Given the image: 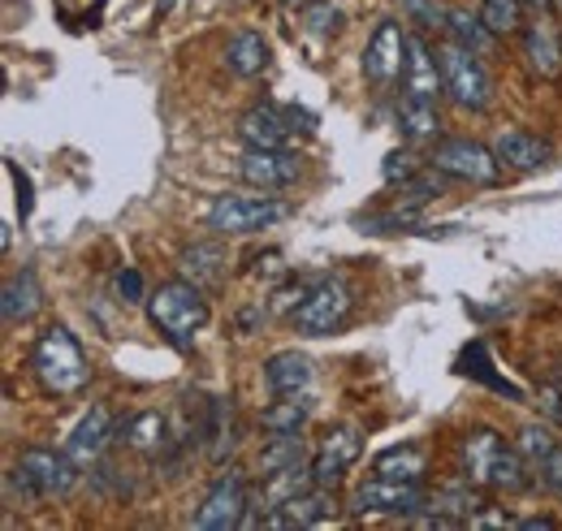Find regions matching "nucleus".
Listing matches in <instances>:
<instances>
[{
  "instance_id": "f257e3e1",
  "label": "nucleus",
  "mask_w": 562,
  "mask_h": 531,
  "mask_svg": "<svg viewBox=\"0 0 562 531\" xmlns=\"http://www.w3.org/2000/svg\"><path fill=\"white\" fill-rule=\"evenodd\" d=\"M528 458L506 445L493 427H471L458 441V471L463 480H471L476 488H493V493H524L533 484L528 475Z\"/></svg>"
},
{
  "instance_id": "f03ea898",
  "label": "nucleus",
  "mask_w": 562,
  "mask_h": 531,
  "mask_svg": "<svg viewBox=\"0 0 562 531\" xmlns=\"http://www.w3.org/2000/svg\"><path fill=\"white\" fill-rule=\"evenodd\" d=\"M31 372L44 385V394H52V398H74L92 381V367L83 359V346L74 341V333L65 324H52V328L39 333V341L31 350Z\"/></svg>"
},
{
  "instance_id": "7ed1b4c3",
  "label": "nucleus",
  "mask_w": 562,
  "mask_h": 531,
  "mask_svg": "<svg viewBox=\"0 0 562 531\" xmlns=\"http://www.w3.org/2000/svg\"><path fill=\"white\" fill-rule=\"evenodd\" d=\"M208 299L195 281H165L160 290L147 294V319L160 328V337L174 346V350H191L195 337L204 333L208 324Z\"/></svg>"
},
{
  "instance_id": "20e7f679",
  "label": "nucleus",
  "mask_w": 562,
  "mask_h": 531,
  "mask_svg": "<svg viewBox=\"0 0 562 531\" xmlns=\"http://www.w3.org/2000/svg\"><path fill=\"white\" fill-rule=\"evenodd\" d=\"M4 480H9V493H22V502H52L74 488L79 467L70 462L65 449L57 454L48 445H31V449H22L17 467Z\"/></svg>"
},
{
  "instance_id": "39448f33",
  "label": "nucleus",
  "mask_w": 562,
  "mask_h": 531,
  "mask_svg": "<svg viewBox=\"0 0 562 531\" xmlns=\"http://www.w3.org/2000/svg\"><path fill=\"white\" fill-rule=\"evenodd\" d=\"M438 61H442V79H446V96L463 112H485L493 100V79L485 70V57H476L471 48L463 44H442L438 48Z\"/></svg>"
},
{
  "instance_id": "423d86ee",
  "label": "nucleus",
  "mask_w": 562,
  "mask_h": 531,
  "mask_svg": "<svg viewBox=\"0 0 562 531\" xmlns=\"http://www.w3.org/2000/svg\"><path fill=\"white\" fill-rule=\"evenodd\" d=\"M429 506V493L425 484H403V480H381V475H368L355 497H350V515L355 519H411Z\"/></svg>"
},
{
  "instance_id": "0eeeda50",
  "label": "nucleus",
  "mask_w": 562,
  "mask_h": 531,
  "mask_svg": "<svg viewBox=\"0 0 562 531\" xmlns=\"http://www.w3.org/2000/svg\"><path fill=\"white\" fill-rule=\"evenodd\" d=\"M286 216H290V208L282 200H273V195H222L208 208V229L217 238H247V233L273 229Z\"/></svg>"
},
{
  "instance_id": "6e6552de",
  "label": "nucleus",
  "mask_w": 562,
  "mask_h": 531,
  "mask_svg": "<svg viewBox=\"0 0 562 531\" xmlns=\"http://www.w3.org/2000/svg\"><path fill=\"white\" fill-rule=\"evenodd\" d=\"M316 130V117L303 108H277V105H255L238 117V138L247 147H295V138Z\"/></svg>"
},
{
  "instance_id": "1a4fd4ad",
  "label": "nucleus",
  "mask_w": 562,
  "mask_h": 531,
  "mask_svg": "<svg viewBox=\"0 0 562 531\" xmlns=\"http://www.w3.org/2000/svg\"><path fill=\"white\" fill-rule=\"evenodd\" d=\"M429 165L454 182H471V186H493L502 173V160L493 156V147H480L476 138H438L429 152Z\"/></svg>"
},
{
  "instance_id": "9d476101",
  "label": "nucleus",
  "mask_w": 562,
  "mask_h": 531,
  "mask_svg": "<svg viewBox=\"0 0 562 531\" xmlns=\"http://www.w3.org/2000/svg\"><path fill=\"white\" fill-rule=\"evenodd\" d=\"M346 316H350V290L334 277H325V281L308 286L303 303H295L290 324H295L299 337H330V333L342 328Z\"/></svg>"
},
{
  "instance_id": "9b49d317",
  "label": "nucleus",
  "mask_w": 562,
  "mask_h": 531,
  "mask_svg": "<svg viewBox=\"0 0 562 531\" xmlns=\"http://www.w3.org/2000/svg\"><path fill=\"white\" fill-rule=\"evenodd\" d=\"M403 61H407V35H403V26L394 17L376 22V31L363 44V79L376 92H390L403 79Z\"/></svg>"
},
{
  "instance_id": "f8f14e48",
  "label": "nucleus",
  "mask_w": 562,
  "mask_h": 531,
  "mask_svg": "<svg viewBox=\"0 0 562 531\" xmlns=\"http://www.w3.org/2000/svg\"><path fill=\"white\" fill-rule=\"evenodd\" d=\"M247 506H251V497H247V475H242L238 467H229L225 475H217V484L208 488L204 506L195 510V528H200V531L242 528Z\"/></svg>"
},
{
  "instance_id": "ddd939ff",
  "label": "nucleus",
  "mask_w": 562,
  "mask_h": 531,
  "mask_svg": "<svg viewBox=\"0 0 562 531\" xmlns=\"http://www.w3.org/2000/svg\"><path fill=\"white\" fill-rule=\"evenodd\" d=\"M359 458H363V436H359V427H350V424L330 427V432L321 436L316 454H312V480H316L321 488H337L342 475H346Z\"/></svg>"
},
{
  "instance_id": "4468645a",
  "label": "nucleus",
  "mask_w": 562,
  "mask_h": 531,
  "mask_svg": "<svg viewBox=\"0 0 562 531\" xmlns=\"http://www.w3.org/2000/svg\"><path fill=\"white\" fill-rule=\"evenodd\" d=\"M403 100H420V105H438L446 96V79H442V61L438 52L420 39L407 35V61H403Z\"/></svg>"
},
{
  "instance_id": "2eb2a0df",
  "label": "nucleus",
  "mask_w": 562,
  "mask_h": 531,
  "mask_svg": "<svg viewBox=\"0 0 562 531\" xmlns=\"http://www.w3.org/2000/svg\"><path fill=\"white\" fill-rule=\"evenodd\" d=\"M238 173H242L251 186H260V191H286V186L299 182L303 160H299L295 147H247Z\"/></svg>"
},
{
  "instance_id": "dca6fc26",
  "label": "nucleus",
  "mask_w": 562,
  "mask_h": 531,
  "mask_svg": "<svg viewBox=\"0 0 562 531\" xmlns=\"http://www.w3.org/2000/svg\"><path fill=\"white\" fill-rule=\"evenodd\" d=\"M337 515V497L334 488H321V484H312L308 493H299V497H290L286 506H277L268 519H264V528H321V523H330Z\"/></svg>"
},
{
  "instance_id": "f3484780",
  "label": "nucleus",
  "mask_w": 562,
  "mask_h": 531,
  "mask_svg": "<svg viewBox=\"0 0 562 531\" xmlns=\"http://www.w3.org/2000/svg\"><path fill=\"white\" fill-rule=\"evenodd\" d=\"M493 156L502 160V169L533 173V169H546L554 160V147L541 134H533V130H502L493 138Z\"/></svg>"
},
{
  "instance_id": "a211bd4d",
  "label": "nucleus",
  "mask_w": 562,
  "mask_h": 531,
  "mask_svg": "<svg viewBox=\"0 0 562 531\" xmlns=\"http://www.w3.org/2000/svg\"><path fill=\"white\" fill-rule=\"evenodd\" d=\"M112 441V415L105 407H92L79 427L70 432V441H65V454H70V462L79 467V471H92L96 462H100V454L109 449Z\"/></svg>"
},
{
  "instance_id": "6ab92c4d",
  "label": "nucleus",
  "mask_w": 562,
  "mask_h": 531,
  "mask_svg": "<svg viewBox=\"0 0 562 531\" xmlns=\"http://www.w3.org/2000/svg\"><path fill=\"white\" fill-rule=\"evenodd\" d=\"M222 61L225 70L238 74V79H260L268 70V61H273V48H268V39L260 31H234L225 39Z\"/></svg>"
},
{
  "instance_id": "aec40b11",
  "label": "nucleus",
  "mask_w": 562,
  "mask_h": 531,
  "mask_svg": "<svg viewBox=\"0 0 562 531\" xmlns=\"http://www.w3.org/2000/svg\"><path fill=\"white\" fill-rule=\"evenodd\" d=\"M260 372H264V385H268L273 398H282V394H308V385H312V359L299 354V350L268 354Z\"/></svg>"
},
{
  "instance_id": "412c9836",
  "label": "nucleus",
  "mask_w": 562,
  "mask_h": 531,
  "mask_svg": "<svg viewBox=\"0 0 562 531\" xmlns=\"http://www.w3.org/2000/svg\"><path fill=\"white\" fill-rule=\"evenodd\" d=\"M524 57H528V70L537 79H559L562 74V44L554 22L537 17L528 31H524Z\"/></svg>"
},
{
  "instance_id": "4be33fe9",
  "label": "nucleus",
  "mask_w": 562,
  "mask_h": 531,
  "mask_svg": "<svg viewBox=\"0 0 562 531\" xmlns=\"http://www.w3.org/2000/svg\"><path fill=\"white\" fill-rule=\"evenodd\" d=\"M372 475L381 480H403V484H425L429 475V458L420 445H390L372 458Z\"/></svg>"
},
{
  "instance_id": "5701e85b",
  "label": "nucleus",
  "mask_w": 562,
  "mask_h": 531,
  "mask_svg": "<svg viewBox=\"0 0 562 531\" xmlns=\"http://www.w3.org/2000/svg\"><path fill=\"white\" fill-rule=\"evenodd\" d=\"M425 510H433V515L450 519L454 528H471V519L485 510V502H480L476 484H471V480H463V484H446V488L429 493V506H425Z\"/></svg>"
},
{
  "instance_id": "b1692460",
  "label": "nucleus",
  "mask_w": 562,
  "mask_h": 531,
  "mask_svg": "<svg viewBox=\"0 0 562 531\" xmlns=\"http://www.w3.org/2000/svg\"><path fill=\"white\" fill-rule=\"evenodd\" d=\"M39 307H44L39 277H35L31 268L13 273V277L4 281V299H0V316H4V324H26Z\"/></svg>"
},
{
  "instance_id": "393cba45",
  "label": "nucleus",
  "mask_w": 562,
  "mask_h": 531,
  "mask_svg": "<svg viewBox=\"0 0 562 531\" xmlns=\"http://www.w3.org/2000/svg\"><path fill=\"white\" fill-rule=\"evenodd\" d=\"M178 273L187 281H195L200 290L204 286H217L225 277V246L222 242H195V246H187L178 255Z\"/></svg>"
},
{
  "instance_id": "a878e982",
  "label": "nucleus",
  "mask_w": 562,
  "mask_h": 531,
  "mask_svg": "<svg viewBox=\"0 0 562 531\" xmlns=\"http://www.w3.org/2000/svg\"><path fill=\"white\" fill-rule=\"evenodd\" d=\"M312 420V398L308 394H282L264 415H260V427L268 436H299Z\"/></svg>"
},
{
  "instance_id": "bb28decb",
  "label": "nucleus",
  "mask_w": 562,
  "mask_h": 531,
  "mask_svg": "<svg viewBox=\"0 0 562 531\" xmlns=\"http://www.w3.org/2000/svg\"><path fill=\"white\" fill-rule=\"evenodd\" d=\"M446 31H450V39H454V44L471 48L476 57H489V52H493V44H498V31H493L480 13H467V9H450Z\"/></svg>"
},
{
  "instance_id": "cd10ccee",
  "label": "nucleus",
  "mask_w": 562,
  "mask_h": 531,
  "mask_svg": "<svg viewBox=\"0 0 562 531\" xmlns=\"http://www.w3.org/2000/svg\"><path fill=\"white\" fill-rule=\"evenodd\" d=\"M204 436H208V458H213V462H225L229 449L238 445V424H234V402H229V398H213V402H208Z\"/></svg>"
},
{
  "instance_id": "c85d7f7f",
  "label": "nucleus",
  "mask_w": 562,
  "mask_h": 531,
  "mask_svg": "<svg viewBox=\"0 0 562 531\" xmlns=\"http://www.w3.org/2000/svg\"><path fill=\"white\" fill-rule=\"evenodd\" d=\"M121 441L130 449H139V454H160L165 441H169V420L160 411H139V415H130L121 424Z\"/></svg>"
},
{
  "instance_id": "c756f323",
  "label": "nucleus",
  "mask_w": 562,
  "mask_h": 531,
  "mask_svg": "<svg viewBox=\"0 0 562 531\" xmlns=\"http://www.w3.org/2000/svg\"><path fill=\"white\" fill-rule=\"evenodd\" d=\"M299 462H308L303 436H264V449H260V475H273V471L299 467Z\"/></svg>"
},
{
  "instance_id": "7c9ffc66",
  "label": "nucleus",
  "mask_w": 562,
  "mask_h": 531,
  "mask_svg": "<svg viewBox=\"0 0 562 531\" xmlns=\"http://www.w3.org/2000/svg\"><path fill=\"white\" fill-rule=\"evenodd\" d=\"M438 105H420V100H398V130L407 143H425V138H438Z\"/></svg>"
},
{
  "instance_id": "2f4dec72",
  "label": "nucleus",
  "mask_w": 562,
  "mask_h": 531,
  "mask_svg": "<svg viewBox=\"0 0 562 531\" xmlns=\"http://www.w3.org/2000/svg\"><path fill=\"white\" fill-rule=\"evenodd\" d=\"M515 449H519V454H524V458H528V462L541 471V467H546V458L559 449V441L550 436V427H546V424H528V427H519Z\"/></svg>"
},
{
  "instance_id": "473e14b6",
  "label": "nucleus",
  "mask_w": 562,
  "mask_h": 531,
  "mask_svg": "<svg viewBox=\"0 0 562 531\" xmlns=\"http://www.w3.org/2000/svg\"><path fill=\"white\" fill-rule=\"evenodd\" d=\"M480 17H485L498 35H515L519 22H524V0H485V4H480Z\"/></svg>"
},
{
  "instance_id": "72a5a7b5",
  "label": "nucleus",
  "mask_w": 562,
  "mask_h": 531,
  "mask_svg": "<svg viewBox=\"0 0 562 531\" xmlns=\"http://www.w3.org/2000/svg\"><path fill=\"white\" fill-rule=\"evenodd\" d=\"M303 26L312 35H321V39H330V35L342 31V9L330 4V0H312V4H303Z\"/></svg>"
},
{
  "instance_id": "f704fd0d",
  "label": "nucleus",
  "mask_w": 562,
  "mask_h": 531,
  "mask_svg": "<svg viewBox=\"0 0 562 531\" xmlns=\"http://www.w3.org/2000/svg\"><path fill=\"white\" fill-rule=\"evenodd\" d=\"M403 4V17L407 22H420V26H446V17H450V9L446 4H438V0H398Z\"/></svg>"
},
{
  "instance_id": "c9c22d12",
  "label": "nucleus",
  "mask_w": 562,
  "mask_h": 531,
  "mask_svg": "<svg viewBox=\"0 0 562 531\" xmlns=\"http://www.w3.org/2000/svg\"><path fill=\"white\" fill-rule=\"evenodd\" d=\"M416 173H420V169H416V160H411L407 152H390V156H385V182H390V186H403V182L416 178Z\"/></svg>"
},
{
  "instance_id": "e433bc0d",
  "label": "nucleus",
  "mask_w": 562,
  "mask_h": 531,
  "mask_svg": "<svg viewBox=\"0 0 562 531\" xmlns=\"http://www.w3.org/2000/svg\"><path fill=\"white\" fill-rule=\"evenodd\" d=\"M117 294H121V303H147V294H143V277L134 273V268H121L117 273Z\"/></svg>"
},
{
  "instance_id": "4c0bfd02",
  "label": "nucleus",
  "mask_w": 562,
  "mask_h": 531,
  "mask_svg": "<svg viewBox=\"0 0 562 531\" xmlns=\"http://www.w3.org/2000/svg\"><path fill=\"white\" fill-rule=\"evenodd\" d=\"M4 169H9V178H13V186H17V213H22V220H26L31 208H35V200H31V178H26L13 160H4Z\"/></svg>"
},
{
  "instance_id": "58836bf2",
  "label": "nucleus",
  "mask_w": 562,
  "mask_h": 531,
  "mask_svg": "<svg viewBox=\"0 0 562 531\" xmlns=\"http://www.w3.org/2000/svg\"><path fill=\"white\" fill-rule=\"evenodd\" d=\"M541 480H546V484H550V488H554V493L562 497V445L554 449V454H550V458H546V467H541Z\"/></svg>"
},
{
  "instance_id": "ea45409f",
  "label": "nucleus",
  "mask_w": 562,
  "mask_h": 531,
  "mask_svg": "<svg viewBox=\"0 0 562 531\" xmlns=\"http://www.w3.org/2000/svg\"><path fill=\"white\" fill-rule=\"evenodd\" d=\"M471 528H519V519H511V515H502V510H480V515L471 519Z\"/></svg>"
},
{
  "instance_id": "a19ab883",
  "label": "nucleus",
  "mask_w": 562,
  "mask_h": 531,
  "mask_svg": "<svg viewBox=\"0 0 562 531\" xmlns=\"http://www.w3.org/2000/svg\"><path fill=\"white\" fill-rule=\"evenodd\" d=\"M519 528H559V519L554 515H533V519H519Z\"/></svg>"
},
{
  "instance_id": "79ce46f5",
  "label": "nucleus",
  "mask_w": 562,
  "mask_h": 531,
  "mask_svg": "<svg viewBox=\"0 0 562 531\" xmlns=\"http://www.w3.org/2000/svg\"><path fill=\"white\" fill-rule=\"evenodd\" d=\"M174 4H178V0H160V4H156V13H169Z\"/></svg>"
},
{
  "instance_id": "37998d69",
  "label": "nucleus",
  "mask_w": 562,
  "mask_h": 531,
  "mask_svg": "<svg viewBox=\"0 0 562 531\" xmlns=\"http://www.w3.org/2000/svg\"><path fill=\"white\" fill-rule=\"evenodd\" d=\"M528 4H537V9H550V0H528Z\"/></svg>"
},
{
  "instance_id": "c03bdc74",
  "label": "nucleus",
  "mask_w": 562,
  "mask_h": 531,
  "mask_svg": "<svg viewBox=\"0 0 562 531\" xmlns=\"http://www.w3.org/2000/svg\"><path fill=\"white\" fill-rule=\"evenodd\" d=\"M282 4H312V0H282Z\"/></svg>"
}]
</instances>
